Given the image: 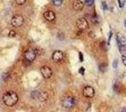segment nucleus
I'll return each mask as SVG.
<instances>
[{"label": "nucleus", "mask_w": 126, "mask_h": 112, "mask_svg": "<svg viewBox=\"0 0 126 112\" xmlns=\"http://www.w3.org/2000/svg\"><path fill=\"white\" fill-rule=\"evenodd\" d=\"M18 95L14 91H7L6 93L3 94V103L7 106H14L16 103L18 102Z\"/></svg>", "instance_id": "obj_1"}, {"label": "nucleus", "mask_w": 126, "mask_h": 112, "mask_svg": "<svg viewBox=\"0 0 126 112\" xmlns=\"http://www.w3.org/2000/svg\"><path fill=\"white\" fill-rule=\"evenodd\" d=\"M36 52L34 50H32V49H30V50H27L24 53V63L26 65H30L31 63L35 60L36 58Z\"/></svg>", "instance_id": "obj_2"}, {"label": "nucleus", "mask_w": 126, "mask_h": 112, "mask_svg": "<svg viewBox=\"0 0 126 112\" xmlns=\"http://www.w3.org/2000/svg\"><path fill=\"white\" fill-rule=\"evenodd\" d=\"M24 18L21 15H15L11 20V24L14 27H19L24 24Z\"/></svg>", "instance_id": "obj_3"}, {"label": "nucleus", "mask_w": 126, "mask_h": 112, "mask_svg": "<svg viewBox=\"0 0 126 112\" xmlns=\"http://www.w3.org/2000/svg\"><path fill=\"white\" fill-rule=\"evenodd\" d=\"M40 73H41L42 76L45 79H50L52 76V70H50V67L48 66H43L40 69Z\"/></svg>", "instance_id": "obj_4"}, {"label": "nucleus", "mask_w": 126, "mask_h": 112, "mask_svg": "<svg viewBox=\"0 0 126 112\" xmlns=\"http://www.w3.org/2000/svg\"><path fill=\"white\" fill-rule=\"evenodd\" d=\"M77 27L81 30L86 29V28H88V23H87V19H84V18H80L79 19L77 20Z\"/></svg>", "instance_id": "obj_5"}, {"label": "nucleus", "mask_w": 126, "mask_h": 112, "mask_svg": "<svg viewBox=\"0 0 126 112\" xmlns=\"http://www.w3.org/2000/svg\"><path fill=\"white\" fill-rule=\"evenodd\" d=\"M74 105H75V100L72 96L66 97L62 102V105L65 108H72Z\"/></svg>", "instance_id": "obj_6"}, {"label": "nucleus", "mask_w": 126, "mask_h": 112, "mask_svg": "<svg viewBox=\"0 0 126 112\" xmlns=\"http://www.w3.org/2000/svg\"><path fill=\"white\" fill-rule=\"evenodd\" d=\"M94 89L91 86H86L84 89H83V95L85 97H87V98H91L94 95Z\"/></svg>", "instance_id": "obj_7"}, {"label": "nucleus", "mask_w": 126, "mask_h": 112, "mask_svg": "<svg viewBox=\"0 0 126 112\" xmlns=\"http://www.w3.org/2000/svg\"><path fill=\"white\" fill-rule=\"evenodd\" d=\"M52 59L56 63H59L63 59V53L61 50H56L52 54Z\"/></svg>", "instance_id": "obj_8"}, {"label": "nucleus", "mask_w": 126, "mask_h": 112, "mask_svg": "<svg viewBox=\"0 0 126 112\" xmlns=\"http://www.w3.org/2000/svg\"><path fill=\"white\" fill-rule=\"evenodd\" d=\"M44 18L47 20V21L52 22V21H54L55 19H56V14H55L53 11L48 10V11H46L44 13Z\"/></svg>", "instance_id": "obj_9"}, {"label": "nucleus", "mask_w": 126, "mask_h": 112, "mask_svg": "<svg viewBox=\"0 0 126 112\" xmlns=\"http://www.w3.org/2000/svg\"><path fill=\"white\" fill-rule=\"evenodd\" d=\"M117 42L119 43L121 45L126 46V38L120 33L117 34Z\"/></svg>", "instance_id": "obj_10"}, {"label": "nucleus", "mask_w": 126, "mask_h": 112, "mask_svg": "<svg viewBox=\"0 0 126 112\" xmlns=\"http://www.w3.org/2000/svg\"><path fill=\"white\" fill-rule=\"evenodd\" d=\"M84 7V4L80 1V0H76V1L73 3V8L75 10H82Z\"/></svg>", "instance_id": "obj_11"}, {"label": "nucleus", "mask_w": 126, "mask_h": 112, "mask_svg": "<svg viewBox=\"0 0 126 112\" xmlns=\"http://www.w3.org/2000/svg\"><path fill=\"white\" fill-rule=\"evenodd\" d=\"M38 99L40 100V101H41V102H44V101H46V100L48 99V94L46 93V92H45V91L40 92V95H39V97H38Z\"/></svg>", "instance_id": "obj_12"}, {"label": "nucleus", "mask_w": 126, "mask_h": 112, "mask_svg": "<svg viewBox=\"0 0 126 112\" xmlns=\"http://www.w3.org/2000/svg\"><path fill=\"white\" fill-rule=\"evenodd\" d=\"M31 97L33 99H36V98H38L39 97V95H40V92L39 91H37V90H34V91H33V92H31Z\"/></svg>", "instance_id": "obj_13"}, {"label": "nucleus", "mask_w": 126, "mask_h": 112, "mask_svg": "<svg viewBox=\"0 0 126 112\" xmlns=\"http://www.w3.org/2000/svg\"><path fill=\"white\" fill-rule=\"evenodd\" d=\"M52 2L55 6H60L62 3V0H52Z\"/></svg>", "instance_id": "obj_14"}, {"label": "nucleus", "mask_w": 126, "mask_h": 112, "mask_svg": "<svg viewBox=\"0 0 126 112\" xmlns=\"http://www.w3.org/2000/svg\"><path fill=\"white\" fill-rule=\"evenodd\" d=\"M92 21H93V23L97 24V23H99V21H100V19H99L97 16H93L92 18Z\"/></svg>", "instance_id": "obj_15"}, {"label": "nucleus", "mask_w": 126, "mask_h": 112, "mask_svg": "<svg viewBox=\"0 0 126 112\" xmlns=\"http://www.w3.org/2000/svg\"><path fill=\"white\" fill-rule=\"evenodd\" d=\"M100 47L103 49V50H107V44H106V42L105 41H103L102 43H101V44H100Z\"/></svg>", "instance_id": "obj_16"}, {"label": "nucleus", "mask_w": 126, "mask_h": 112, "mask_svg": "<svg viewBox=\"0 0 126 112\" xmlns=\"http://www.w3.org/2000/svg\"><path fill=\"white\" fill-rule=\"evenodd\" d=\"M94 3V0H85V3L87 6H92Z\"/></svg>", "instance_id": "obj_17"}, {"label": "nucleus", "mask_w": 126, "mask_h": 112, "mask_svg": "<svg viewBox=\"0 0 126 112\" xmlns=\"http://www.w3.org/2000/svg\"><path fill=\"white\" fill-rule=\"evenodd\" d=\"M118 3H119V8H124V6H125V0H118Z\"/></svg>", "instance_id": "obj_18"}, {"label": "nucleus", "mask_w": 126, "mask_h": 112, "mask_svg": "<svg viewBox=\"0 0 126 112\" xmlns=\"http://www.w3.org/2000/svg\"><path fill=\"white\" fill-rule=\"evenodd\" d=\"M16 35V32L15 31V30H10L9 33V37H15V36Z\"/></svg>", "instance_id": "obj_19"}, {"label": "nucleus", "mask_w": 126, "mask_h": 112, "mask_svg": "<svg viewBox=\"0 0 126 112\" xmlns=\"http://www.w3.org/2000/svg\"><path fill=\"white\" fill-rule=\"evenodd\" d=\"M15 1L19 5H23L24 3L26 2V0H15Z\"/></svg>", "instance_id": "obj_20"}, {"label": "nucleus", "mask_w": 126, "mask_h": 112, "mask_svg": "<svg viewBox=\"0 0 126 112\" xmlns=\"http://www.w3.org/2000/svg\"><path fill=\"white\" fill-rule=\"evenodd\" d=\"M102 6H103V10H106L108 9V5H107V3H106V2H102Z\"/></svg>", "instance_id": "obj_21"}, {"label": "nucleus", "mask_w": 126, "mask_h": 112, "mask_svg": "<svg viewBox=\"0 0 126 112\" xmlns=\"http://www.w3.org/2000/svg\"><path fill=\"white\" fill-rule=\"evenodd\" d=\"M84 71H85V70H84V68L83 67H81L80 69H79V70H78V72L80 73L81 75H84Z\"/></svg>", "instance_id": "obj_22"}, {"label": "nucleus", "mask_w": 126, "mask_h": 112, "mask_svg": "<svg viewBox=\"0 0 126 112\" xmlns=\"http://www.w3.org/2000/svg\"><path fill=\"white\" fill-rule=\"evenodd\" d=\"M117 66H118V60H114V61H113V67L114 69H116Z\"/></svg>", "instance_id": "obj_23"}, {"label": "nucleus", "mask_w": 126, "mask_h": 112, "mask_svg": "<svg viewBox=\"0 0 126 112\" xmlns=\"http://www.w3.org/2000/svg\"><path fill=\"white\" fill-rule=\"evenodd\" d=\"M122 61H123L124 64L126 66V56L125 55H123L122 56Z\"/></svg>", "instance_id": "obj_24"}, {"label": "nucleus", "mask_w": 126, "mask_h": 112, "mask_svg": "<svg viewBox=\"0 0 126 112\" xmlns=\"http://www.w3.org/2000/svg\"><path fill=\"white\" fill-rule=\"evenodd\" d=\"M79 58H80V61H81V62H82V61H83V56H82V53H79Z\"/></svg>", "instance_id": "obj_25"}, {"label": "nucleus", "mask_w": 126, "mask_h": 112, "mask_svg": "<svg viewBox=\"0 0 126 112\" xmlns=\"http://www.w3.org/2000/svg\"><path fill=\"white\" fill-rule=\"evenodd\" d=\"M89 35H90V37L91 38H94V35H95V34H94V33H92V32H90V33H89Z\"/></svg>", "instance_id": "obj_26"}, {"label": "nucleus", "mask_w": 126, "mask_h": 112, "mask_svg": "<svg viewBox=\"0 0 126 112\" xmlns=\"http://www.w3.org/2000/svg\"><path fill=\"white\" fill-rule=\"evenodd\" d=\"M121 112H126V107L123 108V109H122V111H121Z\"/></svg>", "instance_id": "obj_27"}, {"label": "nucleus", "mask_w": 126, "mask_h": 112, "mask_svg": "<svg viewBox=\"0 0 126 112\" xmlns=\"http://www.w3.org/2000/svg\"><path fill=\"white\" fill-rule=\"evenodd\" d=\"M125 27H126V20L125 21Z\"/></svg>", "instance_id": "obj_28"}]
</instances>
